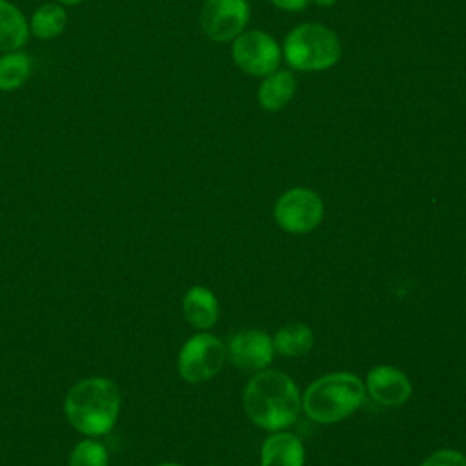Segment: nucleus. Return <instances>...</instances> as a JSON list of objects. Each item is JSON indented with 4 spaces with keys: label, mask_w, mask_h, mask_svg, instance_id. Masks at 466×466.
<instances>
[{
    "label": "nucleus",
    "mask_w": 466,
    "mask_h": 466,
    "mask_svg": "<svg viewBox=\"0 0 466 466\" xmlns=\"http://www.w3.org/2000/svg\"><path fill=\"white\" fill-rule=\"evenodd\" d=\"M122 395L107 377H87L69 388L64 399L67 422L86 437H102L109 433L120 413Z\"/></svg>",
    "instance_id": "1"
},
{
    "label": "nucleus",
    "mask_w": 466,
    "mask_h": 466,
    "mask_svg": "<svg viewBox=\"0 0 466 466\" xmlns=\"http://www.w3.org/2000/svg\"><path fill=\"white\" fill-rule=\"evenodd\" d=\"M242 402L248 417L264 430H282L295 422L302 399L295 382L280 373L264 370L258 371L242 393Z\"/></svg>",
    "instance_id": "2"
},
{
    "label": "nucleus",
    "mask_w": 466,
    "mask_h": 466,
    "mask_svg": "<svg viewBox=\"0 0 466 466\" xmlns=\"http://www.w3.org/2000/svg\"><path fill=\"white\" fill-rule=\"evenodd\" d=\"M366 397L362 380L348 371H335L313 380L304 397L306 415L317 422L329 424L350 417Z\"/></svg>",
    "instance_id": "3"
},
{
    "label": "nucleus",
    "mask_w": 466,
    "mask_h": 466,
    "mask_svg": "<svg viewBox=\"0 0 466 466\" xmlns=\"http://www.w3.org/2000/svg\"><path fill=\"white\" fill-rule=\"evenodd\" d=\"M340 40L326 25L300 24L284 40V58L297 71H322L340 58Z\"/></svg>",
    "instance_id": "4"
},
{
    "label": "nucleus",
    "mask_w": 466,
    "mask_h": 466,
    "mask_svg": "<svg viewBox=\"0 0 466 466\" xmlns=\"http://www.w3.org/2000/svg\"><path fill=\"white\" fill-rule=\"evenodd\" d=\"M226 362V348L222 340L208 331L189 337L178 351L177 368L187 382H206L215 377Z\"/></svg>",
    "instance_id": "5"
},
{
    "label": "nucleus",
    "mask_w": 466,
    "mask_h": 466,
    "mask_svg": "<svg viewBox=\"0 0 466 466\" xmlns=\"http://www.w3.org/2000/svg\"><path fill=\"white\" fill-rule=\"evenodd\" d=\"M273 213L282 229L289 233H308L320 224L324 204L315 191L293 187L279 197Z\"/></svg>",
    "instance_id": "6"
},
{
    "label": "nucleus",
    "mask_w": 466,
    "mask_h": 466,
    "mask_svg": "<svg viewBox=\"0 0 466 466\" xmlns=\"http://www.w3.org/2000/svg\"><path fill=\"white\" fill-rule=\"evenodd\" d=\"M231 55L235 64L248 75L268 76L277 71L280 46L264 31H246L233 40Z\"/></svg>",
    "instance_id": "7"
},
{
    "label": "nucleus",
    "mask_w": 466,
    "mask_h": 466,
    "mask_svg": "<svg viewBox=\"0 0 466 466\" xmlns=\"http://www.w3.org/2000/svg\"><path fill=\"white\" fill-rule=\"evenodd\" d=\"M249 20L246 0H206L200 11L202 31L215 42L235 40Z\"/></svg>",
    "instance_id": "8"
},
{
    "label": "nucleus",
    "mask_w": 466,
    "mask_h": 466,
    "mask_svg": "<svg viewBox=\"0 0 466 466\" xmlns=\"http://www.w3.org/2000/svg\"><path fill=\"white\" fill-rule=\"evenodd\" d=\"M273 340L266 331L242 329L231 337L228 353L231 362L240 370H264L273 359Z\"/></svg>",
    "instance_id": "9"
},
{
    "label": "nucleus",
    "mask_w": 466,
    "mask_h": 466,
    "mask_svg": "<svg viewBox=\"0 0 466 466\" xmlns=\"http://www.w3.org/2000/svg\"><path fill=\"white\" fill-rule=\"evenodd\" d=\"M368 393L380 404L400 406L411 395V384L408 377L393 366H375L366 377Z\"/></svg>",
    "instance_id": "10"
},
{
    "label": "nucleus",
    "mask_w": 466,
    "mask_h": 466,
    "mask_svg": "<svg viewBox=\"0 0 466 466\" xmlns=\"http://www.w3.org/2000/svg\"><path fill=\"white\" fill-rule=\"evenodd\" d=\"M262 466H304V446L289 431L271 433L260 450Z\"/></svg>",
    "instance_id": "11"
},
{
    "label": "nucleus",
    "mask_w": 466,
    "mask_h": 466,
    "mask_svg": "<svg viewBox=\"0 0 466 466\" xmlns=\"http://www.w3.org/2000/svg\"><path fill=\"white\" fill-rule=\"evenodd\" d=\"M182 313L197 329H209L218 320V302L211 289L191 286L182 299Z\"/></svg>",
    "instance_id": "12"
},
{
    "label": "nucleus",
    "mask_w": 466,
    "mask_h": 466,
    "mask_svg": "<svg viewBox=\"0 0 466 466\" xmlns=\"http://www.w3.org/2000/svg\"><path fill=\"white\" fill-rule=\"evenodd\" d=\"M29 22L9 0H0V53L20 51L29 38Z\"/></svg>",
    "instance_id": "13"
},
{
    "label": "nucleus",
    "mask_w": 466,
    "mask_h": 466,
    "mask_svg": "<svg viewBox=\"0 0 466 466\" xmlns=\"http://www.w3.org/2000/svg\"><path fill=\"white\" fill-rule=\"evenodd\" d=\"M297 82L293 73L289 71H273L271 75L264 76L258 87V102L266 111H279L282 109L295 95Z\"/></svg>",
    "instance_id": "14"
},
{
    "label": "nucleus",
    "mask_w": 466,
    "mask_h": 466,
    "mask_svg": "<svg viewBox=\"0 0 466 466\" xmlns=\"http://www.w3.org/2000/svg\"><path fill=\"white\" fill-rule=\"evenodd\" d=\"M67 25V13L60 4L47 2L38 5L29 20V31L40 40L58 36Z\"/></svg>",
    "instance_id": "15"
},
{
    "label": "nucleus",
    "mask_w": 466,
    "mask_h": 466,
    "mask_svg": "<svg viewBox=\"0 0 466 466\" xmlns=\"http://www.w3.org/2000/svg\"><path fill=\"white\" fill-rule=\"evenodd\" d=\"M273 340V350L286 357L306 355L313 348V331L302 322H291L280 328Z\"/></svg>",
    "instance_id": "16"
},
{
    "label": "nucleus",
    "mask_w": 466,
    "mask_h": 466,
    "mask_svg": "<svg viewBox=\"0 0 466 466\" xmlns=\"http://www.w3.org/2000/svg\"><path fill=\"white\" fill-rule=\"evenodd\" d=\"M31 75V60L22 51L2 53L0 56V91H15Z\"/></svg>",
    "instance_id": "17"
},
{
    "label": "nucleus",
    "mask_w": 466,
    "mask_h": 466,
    "mask_svg": "<svg viewBox=\"0 0 466 466\" xmlns=\"http://www.w3.org/2000/svg\"><path fill=\"white\" fill-rule=\"evenodd\" d=\"M67 466H109L107 448L95 437H86L71 450Z\"/></svg>",
    "instance_id": "18"
},
{
    "label": "nucleus",
    "mask_w": 466,
    "mask_h": 466,
    "mask_svg": "<svg viewBox=\"0 0 466 466\" xmlns=\"http://www.w3.org/2000/svg\"><path fill=\"white\" fill-rule=\"evenodd\" d=\"M420 466H466V457L455 450H439L426 457Z\"/></svg>",
    "instance_id": "19"
},
{
    "label": "nucleus",
    "mask_w": 466,
    "mask_h": 466,
    "mask_svg": "<svg viewBox=\"0 0 466 466\" xmlns=\"http://www.w3.org/2000/svg\"><path fill=\"white\" fill-rule=\"evenodd\" d=\"M277 7L284 9V11H302L304 7H308V4L311 0H271Z\"/></svg>",
    "instance_id": "20"
},
{
    "label": "nucleus",
    "mask_w": 466,
    "mask_h": 466,
    "mask_svg": "<svg viewBox=\"0 0 466 466\" xmlns=\"http://www.w3.org/2000/svg\"><path fill=\"white\" fill-rule=\"evenodd\" d=\"M337 0H313V4H317V5H322V7H329V5H333Z\"/></svg>",
    "instance_id": "21"
},
{
    "label": "nucleus",
    "mask_w": 466,
    "mask_h": 466,
    "mask_svg": "<svg viewBox=\"0 0 466 466\" xmlns=\"http://www.w3.org/2000/svg\"><path fill=\"white\" fill-rule=\"evenodd\" d=\"M62 4H67V5H76V4H82L84 0H60Z\"/></svg>",
    "instance_id": "22"
},
{
    "label": "nucleus",
    "mask_w": 466,
    "mask_h": 466,
    "mask_svg": "<svg viewBox=\"0 0 466 466\" xmlns=\"http://www.w3.org/2000/svg\"><path fill=\"white\" fill-rule=\"evenodd\" d=\"M157 466H182V464H177V462H162V464H157Z\"/></svg>",
    "instance_id": "23"
}]
</instances>
